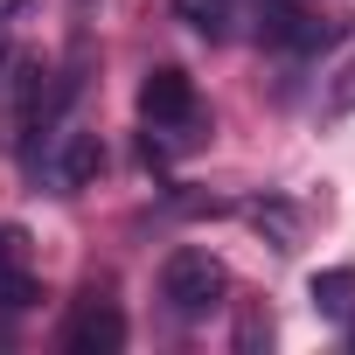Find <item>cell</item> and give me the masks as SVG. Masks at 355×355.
<instances>
[{
    "instance_id": "ba28073f",
    "label": "cell",
    "mask_w": 355,
    "mask_h": 355,
    "mask_svg": "<svg viewBox=\"0 0 355 355\" xmlns=\"http://www.w3.org/2000/svg\"><path fill=\"white\" fill-rule=\"evenodd\" d=\"M35 300H42V286H35L28 258H0V306L21 313V306H35Z\"/></svg>"
},
{
    "instance_id": "30bf717a",
    "label": "cell",
    "mask_w": 355,
    "mask_h": 355,
    "mask_svg": "<svg viewBox=\"0 0 355 355\" xmlns=\"http://www.w3.org/2000/svg\"><path fill=\"white\" fill-rule=\"evenodd\" d=\"M327 112H334V119H348V112H355V56H348V70L327 84Z\"/></svg>"
},
{
    "instance_id": "277c9868",
    "label": "cell",
    "mask_w": 355,
    "mask_h": 355,
    "mask_svg": "<svg viewBox=\"0 0 355 355\" xmlns=\"http://www.w3.org/2000/svg\"><path fill=\"white\" fill-rule=\"evenodd\" d=\"M63 348L70 355H119L125 348V313L112 300H77V313L63 320Z\"/></svg>"
},
{
    "instance_id": "7a4b0ae2",
    "label": "cell",
    "mask_w": 355,
    "mask_h": 355,
    "mask_svg": "<svg viewBox=\"0 0 355 355\" xmlns=\"http://www.w3.org/2000/svg\"><path fill=\"white\" fill-rule=\"evenodd\" d=\"M223 286H230V279H223V265H216L202 244H182V251L160 265V300L182 313V320H209V313L223 306Z\"/></svg>"
},
{
    "instance_id": "5b68a950",
    "label": "cell",
    "mask_w": 355,
    "mask_h": 355,
    "mask_svg": "<svg viewBox=\"0 0 355 355\" xmlns=\"http://www.w3.org/2000/svg\"><path fill=\"white\" fill-rule=\"evenodd\" d=\"M105 174V139L98 132H63V153H56V189H91Z\"/></svg>"
},
{
    "instance_id": "9c48e42d",
    "label": "cell",
    "mask_w": 355,
    "mask_h": 355,
    "mask_svg": "<svg viewBox=\"0 0 355 355\" xmlns=\"http://www.w3.org/2000/svg\"><path fill=\"white\" fill-rule=\"evenodd\" d=\"M251 223H258V230H272V244H279V251H293V237H300L293 202H251Z\"/></svg>"
},
{
    "instance_id": "8992f818",
    "label": "cell",
    "mask_w": 355,
    "mask_h": 355,
    "mask_svg": "<svg viewBox=\"0 0 355 355\" xmlns=\"http://www.w3.org/2000/svg\"><path fill=\"white\" fill-rule=\"evenodd\" d=\"M306 293H313V306L320 313H355V265H334V272H313L306 279Z\"/></svg>"
},
{
    "instance_id": "3957f363",
    "label": "cell",
    "mask_w": 355,
    "mask_h": 355,
    "mask_svg": "<svg viewBox=\"0 0 355 355\" xmlns=\"http://www.w3.org/2000/svg\"><path fill=\"white\" fill-rule=\"evenodd\" d=\"M258 35H265L272 49L313 56V49H327V42L341 35V21H327L313 0H265V8H258Z\"/></svg>"
},
{
    "instance_id": "52a82bcc",
    "label": "cell",
    "mask_w": 355,
    "mask_h": 355,
    "mask_svg": "<svg viewBox=\"0 0 355 355\" xmlns=\"http://www.w3.org/2000/svg\"><path fill=\"white\" fill-rule=\"evenodd\" d=\"M167 8H174V21H189V28L209 35V42L230 35V0H167Z\"/></svg>"
},
{
    "instance_id": "8fae6325",
    "label": "cell",
    "mask_w": 355,
    "mask_h": 355,
    "mask_svg": "<svg viewBox=\"0 0 355 355\" xmlns=\"http://www.w3.org/2000/svg\"><path fill=\"white\" fill-rule=\"evenodd\" d=\"M258 341H272V320H265V313H244V327H237V348H258Z\"/></svg>"
},
{
    "instance_id": "6da1fadb",
    "label": "cell",
    "mask_w": 355,
    "mask_h": 355,
    "mask_svg": "<svg viewBox=\"0 0 355 355\" xmlns=\"http://www.w3.org/2000/svg\"><path fill=\"white\" fill-rule=\"evenodd\" d=\"M139 119H146V132H174V146H202V139H209L196 77L174 70V63H160V70L139 77Z\"/></svg>"
},
{
    "instance_id": "7c38bea8",
    "label": "cell",
    "mask_w": 355,
    "mask_h": 355,
    "mask_svg": "<svg viewBox=\"0 0 355 355\" xmlns=\"http://www.w3.org/2000/svg\"><path fill=\"white\" fill-rule=\"evenodd\" d=\"M21 8H28V0H0V28H8V21H15Z\"/></svg>"
}]
</instances>
